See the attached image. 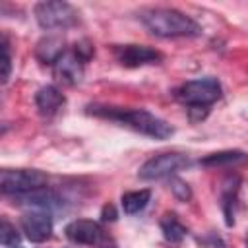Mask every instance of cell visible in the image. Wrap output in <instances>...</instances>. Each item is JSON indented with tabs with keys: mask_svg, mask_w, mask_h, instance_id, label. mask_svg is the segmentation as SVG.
I'll return each mask as SVG.
<instances>
[{
	"mask_svg": "<svg viewBox=\"0 0 248 248\" xmlns=\"http://www.w3.org/2000/svg\"><path fill=\"white\" fill-rule=\"evenodd\" d=\"M19 225H21V231L25 232V236L37 244L45 242L52 234V217L48 211L31 209V211L23 213V217L19 219Z\"/></svg>",
	"mask_w": 248,
	"mask_h": 248,
	"instance_id": "9",
	"label": "cell"
},
{
	"mask_svg": "<svg viewBox=\"0 0 248 248\" xmlns=\"http://www.w3.org/2000/svg\"><path fill=\"white\" fill-rule=\"evenodd\" d=\"M246 161H248V155L244 151L232 149V151L211 153V155L202 159V165H205V167H221V165H238V163H246Z\"/></svg>",
	"mask_w": 248,
	"mask_h": 248,
	"instance_id": "17",
	"label": "cell"
},
{
	"mask_svg": "<svg viewBox=\"0 0 248 248\" xmlns=\"http://www.w3.org/2000/svg\"><path fill=\"white\" fill-rule=\"evenodd\" d=\"M66 238L74 244H81V246H95L103 240V229L97 221L91 219H76L70 221L64 229Z\"/></svg>",
	"mask_w": 248,
	"mask_h": 248,
	"instance_id": "10",
	"label": "cell"
},
{
	"mask_svg": "<svg viewBox=\"0 0 248 248\" xmlns=\"http://www.w3.org/2000/svg\"><path fill=\"white\" fill-rule=\"evenodd\" d=\"M46 174L37 169H4L0 172V190L6 196H23L45 188Z\"/></svg>",
	"mask_w": 248,
	"mask_h": 248,
	"instance_id": "5",
	"label": "cell"
},
{
	"mask_svg": "<svg viewBox=\"0 0 248 248\" xmlns=\"http://www.w3.org/2000/svg\"><path fill=\"white\" fill-rule=\"evenodd\" d=\"M116 60L126 68H140L147 64H159L163 60V54L157 52L151 46L145 45H122L114 50Z\"/></svg>",
	"mask_w": 248,
	"mask_h": 248,
	"instance_id": "8",
	"label": "cell"
},
{
	"mask_svg": "<svg viewBox=\"0 0 248 248\" xmlns=\"http://www.w3.org/2000/svg\"><path fill=\"white\" fill-rule=\"evenodd\" d=\"M101 219L103 221H116V209H114V205H105L103 207V211H101Z\"/></svg>",
	"mask_w": 248,
	"mask_h": 248,
	"instance_id": "22",
	"label": "cell"
},
{
	"mask_svg": "<svg viewBox=\"0 0 248 248\" xmlns=\"http://www.w3.org/2000/svg\"><path fill=\"white\" fill-rule=\"evenodd\" d=\"M105 248H114V246H105Z\"/></svg>",
	"mask_w": 248,
	"mask_h": 248,
	"instance_id": "24",
	"label": "cell"
},
{
	"mask_svg": "<svg viewBox=\"0 0 248 248\" xmlns=\"http://www.w3.org/2000/svg\"><path fill=\"white\" fill-rule=\"evenodd\" d=\"M12 248H19V246H12Z\"/></svg>",
	"mask_w": 248,
	"mask_h": 248,
	"instance_id": "25",
	"label": "cell"
},
{
	"mask_svg": "<svg viewBox=\"0 0 248 248\" xmlns=\"http://www.w3.org/2000/svg\"><path fill=\"white\" fill-rule=\"evenodd\" d=\"M246 248H248V234H246Z\"/></svg>",
	"mask_w": 248,
	"mask_h": 248,
	"instance_id": "23",
	"label": "cell"
},
{
	"mask_svg": "<svg viewBox=\"0 0 248 248\" xmlns=\"http://www.w3.org/2000/svg\"><path fill=\"white\" fill-rule=\"evenodd\" d=\"M0 242L6 246V248H12L19 242V234L16 231L14 225H10L6 219H2V225H0Z\"/></svg>",
	"mask_w": 248,
	"mask_h": 248,
	"instance_id": "18",
	"label": "cell"
},
{
	"mask_svg": "<svg viewBox=\"0 0 248 248\" xmlns=\"http://www.w3.org/2000/svg\"><path fill=\"white\" fill-rule=\"evenodd\" d=\"M12 70V58H10V48H8V39L2 37V83L8 81Z\"/></svg>",
	"mask_w": 248,
	"mask_h": 248,
	"instance_id": "20",
	"label": "cell"
},
{
	"mask_svg": "<svg viewBox=\"0 0 248 248\" xmlns=\"http://www.w3.org/2000/svg\"><path fill=\"white\" fill-rule=\"evenodd\" d=\"M64 52H66V46H64V37L62 35H46L35 46L37 60H41L43 64H48V66H54L56 60Z\"/></svg>",
	"mask_w": 248,
	"mask_h": 248,
	"instance_id": "13",
	"label": "cell"
},
{
	"mask_svg": "<svg viewBox=\"0 0 248 248\" xmlns=\"http://www.w3.org/2000/svg\"><path fill=\"white\" fill-rule=\"evenodd\" d=\"M85 62L87 60L76 48H70V50H66L56 60V64L52 66V74H54L56 81H60V83H64V85H76L83 78Z\"/></svg>",
	"mask_w": 248,
	"mask_h": 248,
	"instance_id": "7",
	"label": "cell"
},
{
	"mask_svg": "<svg viewBox=\"0 0 248 248\" xmlns=\"http://www.w3.org/2000/svg\"><path fill=\"white\" fill-rule=\"evenodd\" d=\"M140 21L145 29L161 39H174V37H198L202 27L186 14L174 8H149L140 14Z\"/></svg>",
	"mask_w": 248,
	"mask_h": 248,
	"instance_id": "1",
	"label": "cell"
},
{
	"mask_svg": "<svg viewBox=\"0 0 248 248\" xmlns=\"http://www.w3.org/2000/svg\"><path fill=\"white\" fill-rule=\"evenodd\" d=\"M174 97L178 103L188 107L190 118L194 122L205 118L209 107L219 101L221 97V83L217 81V78H198V79H190L186 83H182L176 91Z\"/></svg>",
	"mask_w": 248,
	"mask_h": 248,
	"instance_id": "3",
	"label": "cell"
},
{
	"mask_svg": "<svg viewBox=\"0 0 248 248\" xmlns=\"http://www.w3.org/2000/svg\"><path fill=\"white\" fill-rule=\"evenodd\" d=\"M190 167V157L178 151H169V153H159L151 159H147L141 167L138 176L141 180H159L165 176H172L174 172Z\"/></svg>",
	"mask_w": 248,
	"mask_h": 248,
	"instance_id": "6",
	"label": "cell"
},
{
	"mask_svg": "<svg viewBox=\"0 0 248 248\" xmlns=\"http://www.w3.org/2000/svg\"><path fill=\"white\" fill-rule=\"evenodd\" d=\"M200 244H202L203 248H225L223 240H221L217 234H213V232H209V234H205L203 238H200Z\"/></svg>",
	"mask_w": 248,
	"mask_h": 248,
	"instance_id": "21",
	"label": "cell"
},
{
	"mask_svg": "<svg viewBox=\"0 0 248 248\" xmlns=\"http://www.w3.org/2000/svg\"><path fill=\"white\" fill-rule=\"evenodd\" d=\"M21 205H27V207H33V209H39V211H52V209H58L62 205V200L56 192H52L50 188H39V190H33L29 194H23V196H17L16 198Z\"/></svg>",
	"mask_w": 248,
	"mask_h": 248,
	"instance_id": "11",
	"label": "cell"
},
{
	"mask_svg": "<svg viewBox=\"0 0 248 248\" xmlns=\"http://www.w3.org/2000/svg\"><path fill=\"white\" fill-rule=\"evenodd\" d=\"M149 200H151V192L147 188H143V190H134V192L122 194L120 203H122L124 213L134 215V213H140L141 209H145V205L149 203Z\"/></svg>",
	"mask_w": 248,
	"mask_h": 248,
	"instance_id": "16",
	"label": "cell"
},
{
	"mask_svg": "<svg viewBox=\"0 0 248 248\" xmlns=\"http://www.w3.org/2000/svg\"><path fill=\"white\" fill-rule=\"evenodd\" d=\"M35 19L46 31L68 29V27H72L79 21V12L72 4L60 2V0L39 2L35 6Z\"/></svg>",
	"mask_w": 248,
	"mask_h": 248,
	"instance_id": "4",
	"label": "cell"
},
{
	"mask_svg": "<svg viewBox=\"0 0 248 248\" xmlns=\"http://www.w3.org/2000/svg\"><path fill=\"white\" fill-rule=\"evenodd\" d=\"M170 192H172L174 198L180 200V202H188V200L192 198L190 186H188L184 180H180V178H170Z\"/></svg>",
	"mask_w": 248,
	"mask_h": 248,
	"instance_id": "19",
	"label": "cell"
},
{
	"mask_svg": "<svg viewBox=\"0 0 248 248\" xmlns=\"http://www.w3.org/2000/svg\"><path fill=\"white\" fill-rule=\"evenodd\" d=\"M66 103V97L56 85H43L35 93V105L43 116H52L56 114Z\"/></svg>",
	"mask_w": 248,
	"mask_h": 248,
	"instance_id": "12",
	"label": "cell"
},
{
	"mask_svg": "<svg viewBox=\"0 0 248 248\" xmlns=\"http://www.w3.org/2000/svg\"><path fill=\"white\" fill-rule=\"evenodd\" d=\"M89 108H91L89 112H93L97 116L116 120L147 138H153V140H167L172 136L170 124H167L163 118H159L143 108H116V107H89Z\"/></svg>",
	"mask_w": 248,
	"mask_h": 248,
	"instance_id": "2",
	"label": "cell"
},
{
	"mask_svg": "<svg viewBox=\"0 0 248 248\" xmlns=\"http://www.w3.org/2000/svg\"><path fill=\"white\" fill-rule=\"evenodd\" d=\"M238 188H240L238 176H227L221 184V207H223L225 223L229 227L234 225V207H236V200H238Z\"/></svg>",
	"mask_w": 248,
	"mask_h": 248,
	"instance_id": "14",
	"label": "cell"
},
{
	"mask_svg": "<svg viewBox=\"0 0 248 248\" xmlns=\"http://www.w3.org/2000/svg\"><path fill=\"white\" fill-rule=\"evenodd\" d=\"M161 232L165 236V240H169L170 244H178L182 242V238L188 234V229L178 221V217L174 213H165L161 217Z\"/></svg>",
	"mask_w": 248,
	"mask_h": 248,
	"instance_id": "15",
	"label": "cell"
}]
</instances>
